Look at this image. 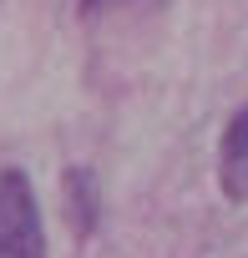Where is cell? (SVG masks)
I'll list each match as a JSON object with an SVG mask.
<instances>
[{
    "mask_svg": "<svg viewBox=\"0 0 248 258\" xmlns=\"http://www.w3.org/2000/svg\"><path fill=\"white\" fill-rule=\"evenodd\" d=\"M0 258H46V223L21 167L0 172Z\"/></svg>",
    "mask_w": 248,
    "mask_h": 258,
    "instance_id": "cell-1",
    "label": "cell"
},
{
    "mask_svg": "<svg viewBox=\"0 0 248 258\" xmlns=\"http://www.w3.org/2000/svg\"><path fill=\"white\" fill-rule=\"evenodd\" d=\"M218 187L228 203H248V106H238L218 142Z\"/></svg>",
    "mask_w": 248,
    "mask_h": 258,
    "instance_id": "cell-2",
    "label": "cell"
},
{
    "mask_svg": "<svg viewBox=\"0 0 248 258\" xmlns=\"http://www.w3.org/2000/svg\"><path fill=\"white\" fill-rule=\"evenodd\" d=\"M61 192H66V208L76 218V233H91L96 228V177L86 167H71L66 182H61Z\"/></svg>",
    "mask_w": 248,
    "mask_h": 258,
    "instance_id": "cell-3",
    "label": "cell"
}]
</instances>
